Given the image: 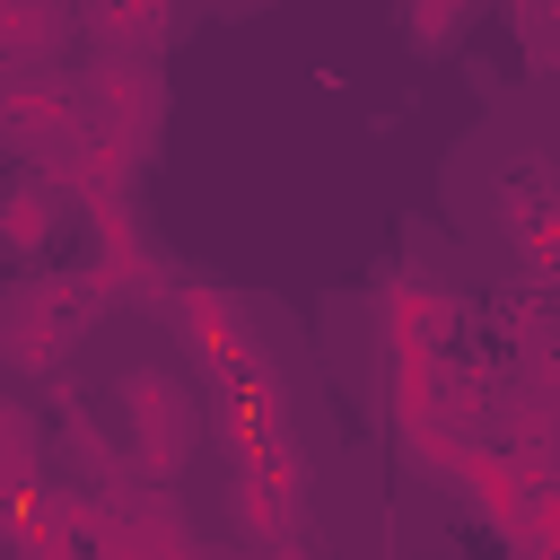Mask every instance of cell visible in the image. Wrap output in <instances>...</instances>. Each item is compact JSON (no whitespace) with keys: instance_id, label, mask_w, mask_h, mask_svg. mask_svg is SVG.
Listing matches in <instances>:
<instances>
[{"instance_id":"7a4b0ae2","label":"cell","mask_w":560,"mask_h":560,"mask_svg":"<svg viewBox=\"0 0 560 560\" xmlns=\"http://www.w3.org/2000/svg\"><path fill=\"white\" fill-rule=\"evenodd\" d=\"M184 332H192V350H201V359H219V368H236V359H245L236 306H228V298H210V289H192V298H184Z\"/></svg>"},{"instance_id":"6da1fadb","label":"cell","mask_w":560,"mask_h":560,"mask_svg":"<svg viewBox=\"0 0 560 560\" xmlns=\"http://www.w3.org/2000/svg\"><path fill=\"white\" fill-rule=\"evenodd\" d=\"M122 411H131V455H140L149 472H175V464L192 455V402H184L158 368L122 376Z\"/></svg>"},{"instance_id":"3957f363","label":"cell","mask_w":560,"mask_h":560,"mask_svg":"<svg viewBox=\"0 0 560 560\" xmlns=\"http://www.w3.org/2000/svg\"><path fill=\"white\" fill-rule=\"evenodd\" d=\"M0 236H9V245H44V236H52V192H44V184L9 192V219H0Z\"/></svg>"}]
</instances>
